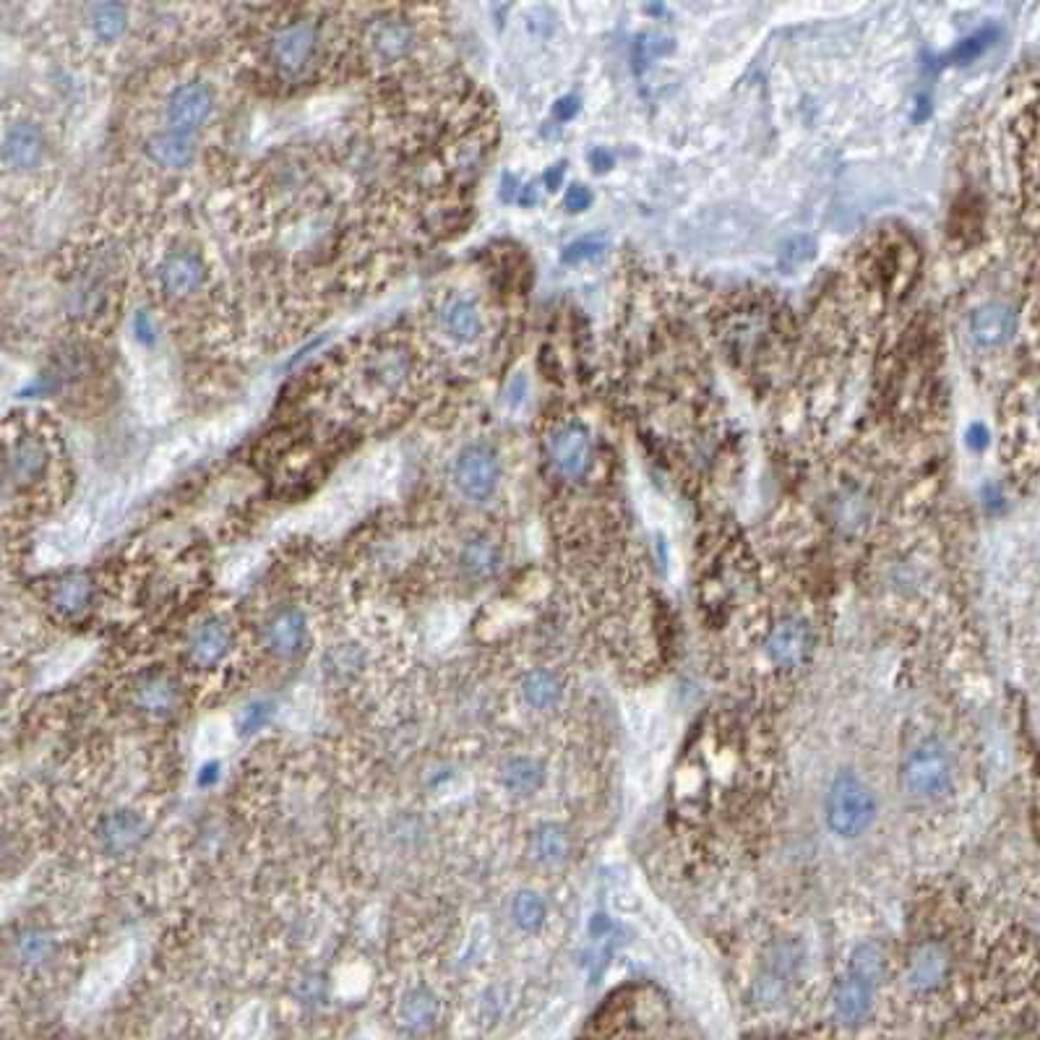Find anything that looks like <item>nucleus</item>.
Instances as JSON below:
<instances>
[{
    "label": "nucleus",
    "mask_w": 1040,
    "mask_h": 1040,
    "mask_svg": "<svg viewBox=\"0 0 1040 1040\" xmlns=\"http://www.w3.org/2000/svg\"><path fill=\"white\" fill-rule=\"evenodd\" d=\"M879 803L863 777L845 769L835 780L829 782L827 798H824V819L832 835L842 840H855L866 835L876 819Z\"/></svg>",
    "instance_id": "obj_1"
},
{
    "label": "nucleus",
    "mask_w": 1040,
    "mask_h": 1040,
    "mask_svg": "<svg viewBox=\"0 0 1040 1040\" xmlns=\"http://www.w3.org/2000/svg\"><path fill=\"white\" fill-rule=\"evenodd\" d=\"M902 785L913 798L934 801L952 785V756L936 738H923L905 754L900 769Z\"/></svg>",
    "instance_id": "obj_2"
},
{
    "label": "nucleus",
    "mask_w": 1040,
    "mask_h": 1040,
    "mask_svg": "<svg viewBox=\"0 0 1040 1040\" xmlns=\"http://www.w3.org/2000/svg\"><path fill=\"white\" fill-rule=\"evenodd\" d=\"M451 480H454V488L472 504L488 501L501 480V462H498L496 449L483 441L464 446L454 459Z\"/></svg>",
    "instance_id": "obj_3"
},
{
    "label": "nucleus",
    "mask_w": 1040,
    "mask_h": 1040,
    "mask_svg": "<svg viewBox=\"0 0 1040 1040\" xmlns=\"http://www.w3.org/2000/svg\"><path fill=\"white\" fill-rule=\"evenodd\" d=\"M548 459L564 480H579L590 470L592 462V436L587 425L569 420L558 425L556 431H550Z\"/></svg>",
    "instance_id": "obj_4"
},
{
    "label": "nucleus",
    "mask_w": 1040,
    "mask_h": 1040,
    "mask_svg": "<svg viewBox=\"0 0 1040 1040\" xmlns=\"http://www.w3.org/2000/svg\"><path fill=\"white\" fill-rule=\"evenodd\" d=\"M214 110V92L204 81H186L170 92L165 102V115L170 123V131L193 133L204 126L206 120L212 118Z\"/></svg>",
    "instance_id": "obj_5"
},
{
    "label": "nucleus",
    "mask_w": 1040,
    "mask_h": 1040,
    "mask_svg": "<svg viewBox=\"0 0 1040 1040\" xmlns=\"http://www.w3.org/2000/svg\"><path fill=\"white\" fill-rule=\"evenodd\" d=\"M50 459H53V454H50V446L45 444L42 436L14 438L6 449V459H3L6 485L8 488H29L45 477Z\"/></svg>",
    "instance_id": "obj_6"
},
{
    "label": "nucleus",
    "mask_w": 1040,
    "mask_h": 1040,
    "mask_svg": "<svg viewBox=\"0 0 1040 1040\" xmlns=\"http://www.w3.org/2000/svg\"><path fill=\"white\" fill-rule=\"evenodd\" d=\"M318 45V32L311 21H292L272 37V63L285 73H298L311 63Z\"/></svg>",
    "instance_id": "obj_7"
},
{
    "label": "nucleus",
    "mask_w": 1040,
    "mask_h": 1040,
    "mask_svg": "<svg viewBox=\"0 0 1040 1040\" xmlns=\"http://www.w3.org/2000/svg\"><path fill=\"white\" fill-rule=\"evenodd\" d=\"M811 644H814V634H811L809 623L801 621V618H785L769 631L764 652L780 668H795L809 657Z\"/></svg>",
    "instance_id": "obj_8"
},
{
    "label": "nucleus",
    "mask_w": 1040,
    "mask_h": 1040,
    "mask_svg": "<svg viewBox=\"0 0 1040 1040\" xmlns=\"http://www.w3.org/2000/svg\"><path fill=\"white\" fill-rule=\"evenodd\" d=\"M305 639H308V616L292 605L274 610L264 626L266 650L277 657L298 655L303 650Z\"/></svg>",
    "instance_id": "obj_9"
},
{
    "label": "nucleus",
    "mask_w": 1040,
    "mask_h": 1040,
    "mask_svg": "<svg viewBox=\"0 0 1040 1040\" xmlns=\"http://www.w3.org/2000/svg\"><path fill=\"white\" fill-rule=\"evenodd\" d=\"M235 636L225 618H206L188 642V663L199 670H209L230 655Z\"/></svg>",
    "instance_id": "obj_10"
},
{
    "label": "nucleus",
    "mask_w": 1040,
    "mask_h": 1040,
    "mask_svg": "<svg viewBox=\"0 0 1040 1040\" xmlns=\"http://www.w3.org/2000/svg\"><path fill=\"white\" fill-rule=\"evenodd\" d=\"M42 154H45V136L29 120L14 123L3 136V162L8 170H19V173L32 170L42 162Z\"/></svg>",
    "instance_id": "obj_11"
},
{
    "label": "nucleus",
    "mask_w": 1040,
    "mask_h": 1040,
    "mask_svg": "<svg viewBox=\"0 0 1040 1040\" xmlns=\"http://www.w3.org/2000/svg\"><path fill=\"white\" fill-rule=\"evenodd\" d=\"M412 45H415V32H412L410 21L399 19V16H381L368 27V47L384 63L405 58Z\"/></svg>",
    "instance_id": "obj_12"
},
{
    "label": "nucleus",
    "mask_w": 1040,
    "mask_h": 1040,
    "mask_svg": "<svg viewBox=\"0 0 1040 1040\" xmlns=\"http://www.w3.org/2000/svg\"><path fill=\"white\" fill-rule=\"evenodd\" d=\"M206 279V264L199 253L193 251H175L170 253L165 261H162V269H159V282H162V290L167 295H175V298H183V295H191L193 290H199Z\"/></svg>",
    "instance_id": "obj_13"
},
{
    "label": "nucleus",
    "mask_w": 1040,
    "mask_h": 1040,
    "mask_svg": "<svg viewBox=\"0 0 1040 1040\" xmlns=\"http://www.w3.org/2000/svg\"><path fill=\"white\" fill-rule=\"evenodd\" d=\"M874 988V981L848 970L835 986V996H832L837 1017L848 1025H858V1022L866 1020L871 1007H874Z\"/></svg>",
    "instance_id": "obj_14"
},
{
    "label": "nucleus",
    "mask_w": 1040,
    "mask_h": 1040,
    "mask_svg": "<svg viewBox=\"0 0 1040 1040\" xmlns=\"http://www.w3.org/2000/svg\"><path fill=\"white\" fill-rule=\"evenodd\" d=\"M146 835L144 816L136 811L120 809L107 814L100 824V842L107 853H128L133 845H139Z\"/></svg>",
    "instance_id": "obj_15"
},
{
    "label": "nucleus",
    "mask_w": 1040,
    "mask_h": 1040,
    "mask_svg": "<svg viewBox=\"0 0 1040 1040\" xmlns=\"http://www.w3.org/2000/svg\"><path fill=\"white\" fill-rule=\"evenodd\" d=\"M501 564H504V553L491 537H470L459 550V566H462L464 577H470L472 582L493 579L501 571Z\"/></svg>",
    "instance_id": "obj_16"
},
{
    "label": "nucleus",
    "mask_w": 1040,
    "mask_h": 1040,
    "mask_svg": "<svg viewBox=\"0 0 1040 1040\" xmlns=\"http://www.w3.org/2000/svg\"><path fill=\"white\" fill-rule=\"evenodd\" d=\"M133 702L146 715H170L180 702L178 683L167 673H149L133 689Z\"/></svg>",
    "instance_id": "obj_17"
},
{
    "label": "nucleus",
    "mask_w": 1040,
    "mask_h": 1040,
    "mask_svg": "<svg viewBox=\"0 0 1040 1040\" xmlns=\"http://www.w3.org/2000/svg\"><path fill=\"white\" fill-rule=\"evenodd\" d=\"M949 970V954L941 944L928 941L923 947H918L910 957L908 965V983L915 991H931V988L939 986L944 978H947Z\"/></svg>",
    "instance_id": "obj_18"
},
{
    "label": "nucleus",
    "mask_w": 1040,
    "mask_h": 1040,
    "mask_svg": "<svg viewBox=\"0 0 1040 1040\" xmlns=\"http://www.w3.org/2000/svg\"><path fill=\"white\" fill-rule=\"evenodd\" d=\"M441 1017V999L428 986H415L399 999V1022L410 1033H425Z\"/></svg>",
    "instance_id": "obj_19"
},
{
    "label": "nucleus",
    "mask_w": 1040,
    "mask_h": 1040,
    "mask_svg": "<svg viewBox=\"0 0 1040 1040\" xmlns=\"http://www.w3.org/2000/svg\"><path fill=\"white\" fill-rule=\"evenodd\" d=\"M146 154L154 165L165 170H186L196 159V141L188 133L165 131L146 141Z\"/></svg>",
    "instance_id": "obj_20"
},
{
    "label": "nucleus",
    "mask_w": 1040,
    "mask_h": 1040,
    "mask_svg": "<svg viewBox=\"0 0 1040 1040\" xmlns=\"http://www.w3.org/2000/svg\"><path fill=\"white\" fill-rule=\"evenodd\" d=\"M1014 332V313L1007 305L988 303L970 316V334L981 347H996L1007 342Z\"/></svg>",
    "instance_id": "obj_21"
},
{
    "label": "nucleus",
    "mask_w": 1040,
    "mask_h": 1040,
    "mask_svg": "<svg viewBox=\"0 0 1040 1040\" xmlns=\"http://www.w3.org/2000/svg\"><path fill=\"white\" fill-rule=\"evenodd\" d=\"M94 600V582L84 571H71L60 577L53 587V605L63 616H81L87 613Z\"/></svg>",
    "instance_id": "obj_22"
},
{
    "label": "nucleus",
    "mask_w": 1040,
    "mask_h": 1040,
    "mask_svg": "<svg viewBox=\"0 0 1040 1040\" xmlns=\"http://www.w3.org/2000/svg\"><path fill=\"white\" fill-rule=\"evenodd\" d=\"M501 785L511 795L527 798L545 785V767L532 756H514L501 767Z\"/></svg>",
    "instance_id": "obj_23"
},
{
    "label": "nucleus",
    "mask_w": 1040,
    "mask_h": 1040,
    "mask_svg": "<svg viewBox=\"0 0 1040 1040\" xmlns=\"http://www.w3.org/2000/svg\"><path fill=\"white\" fill-rule=\"evenodd\" d=\"M519 689H522L524 702L537 712L553 709L564 696V683L548 668H532L530 673H524Z\"/></svg>",
    "instance_id": "obj_24"
},
{
    "label": "nucleus",
    "mask_w": 1040,
    "mask_h": 1040,
    "mask_svg": "<svg viewBox=\"0 0 1040 1040\" xmlns=\"http://www.w3.org/2000/svg\"><path fill=\"white\" fill-rule=\"evenodd\" d=\"M530 848L535 861H540L543 866H558L569 858L571 837L566 827H561L558 822H543L532 832Z\"/></svg>",
    "instance_id": "obj_25"
},
{
    "label": "nucleus",
    "mask_w": 1040,
    "mask_h": 1040,
    "mask_svg": "<svg viewBox=\"0 0 1040 1040\" xmlns=\"http://www.w3.org/2000/svg\"><path fill=\"white\" fill-rule=\"evenodd\" d=\"M444 329L457 342H475L483 332V316L472 300L457 298L444 308Z\"/></svg>",
    "instance_id": "obj_26"
},
{
    "label": "nucleus",
    "mask_w": 1040,
    "mask_h": 1040,
    "mask_svg": "<svg viewBox=\"0 0 1040 1040\" xmlns=\"http://www.w3.org/2000/svg\"><path fill=\"white\" fill-rule=\"evenodd\" d=\"M131 960H133L131 947H120V949H115L113 954H107L105 960H102L100 965L89 973L87 986H84L87 996L97 999V996H105L110 988L118 986L120 978L128 973V968H131Z\"/></svg>",
    "instance_id": "obj_27"
},
{
    "label": "nucleus",
    "mask_w": 1040,
    "mask_h": 1040,
    "mask_svg": "<svg viewBox=\"0 0 1040 1040\" xmlns=\"http://www.w3.org/2000/svg\"><path fill=\"white\" fill-rule=\"evenodd\" d=\"M509 915L519 931L535 934L548 921V902L543 900V895H537L535 889H522L511 897Z\"/></svg>",
    "instance_id": "obj_28"
},
{
    "label": "nucleus",
    "mask_w": 1040,
    "mask_h": 1040,
    "mask_svg": "<svg viewBox=\"0 0 1040 1040\" xmlns=\"http://www.w3.org/2000/svg\"><path fill=\"white\" fill-rule=\"evenodd\" d=\"M89 27L97 40L115 42L128 27V8L123 3H92Z\"/></svg>",
    "instance_id": "obj_29"
},
{
    "label": "nucleus",
    "mask_w": 1040,
    "mask_h": 1040,
    "mask_svg": "<svg viewBox=\"0 0 1040 1040\" xmlns=\"http://www.w3.org/2000/svg\"><path fill=\"white\" fill-rule=\"evenodd\" d=\"M55 952V939L47 934L45 928H24L19 936H16V957H19L24 965H45Z\"/></svg>",
    "instance_id": "obj_30"
},
{
    "label": "nucleus",
    "mask_w": 1040,
    "mask_h": 1040,
    "mask_svg": "<svg viewBox=\"0 0 1040 1040\" xmlns=\"http://www.w3.org/2000/svg\"><path fill=\"white\" fill-rule=\"evenodd\" d=\"M274 712H277L274 699H251L238 712V723H235L238 725V733L240 736H256L259 730H264L266 725L272 723Z\"/></svg>",
    "instance_id": "obj_31"
},
{
    "label": "nucleus",
    "mask_w": 1040,
    "mask_h": 1040,
    "mask_svg": "<svg viewBox=\"0 0 1040 1040\" xmlns=\"http://www.w3.org/2000/svg\"><path fill=\"white\" fill-rule=\"evenodd\" d=\"M996 37H999V32L996 29H981V32H975L970 34V37H965L962 42H957V45L952 47V53H949V63H954V66H965V63H973V60L981 58L983 53H986L988 47L994 45Z\"/></svg>",
    "instance_id": "obj_32"
},
{
    "label": "nucleus",
    "mask_w": 1040,
    "mask_h": 1040,
    "mask_svg": "<svg viewBox=\"0 0 1040 1040\" xmlns=\"http://www.w3.org/2000/svg\"><path fill=\"white\" fill-rule=\"evenodd\" d=\"M853 973L863 975L868 981L879 983L884 975V952L879 944L874 941H866L861 947H855L853 957H850V968Z\"/></svg>",
    "instance_id": "obj_33"
},
{
    "label": "nucleus",
    "mask_w": 1040,
    "mask_h": 1040,
    "mask_svg": "<svg viewBox=\"0 0 1040 1040\" xmlns=\"http://www.w3.org/2000/svg\"><path fill=\"white\" fill-rule=\"evenodd\" d=\"M605 246H608L605 238H600V235H587V238H579L574 240V243H569V246L564 248V253H561V261L571 266L584 264V261L597 259V256L605 251Z\"/></svg>",
    "instance_id": "obj_34"
},
{
    "label": "nucleus",
    "mask_w": 1040,
    "mask_h": 1040,
    "mask_svg": "<svg viewBox=\"0 0 1040 1040\" xmlns=\"http://www.w3.org/2000/svg\"><path fill=\"white\" fill-rule=\"evenodd\" d=\"M326 663H329V673L334 670L337 676H352L355 670L363 668V652L352 644H339L326 655Z\"/></svg>",
    "instance_id": "obj_35"
},
{
    "label": "nucleus",
    "mask_w": 1040,
    "mask_h": 1040,
    "mask_svg": "<svg viewBox=\"0 0 1040 1040\" xmlns=\"http://www.w3.org/2000/svg\"><path fill=\"white\" fill-rule=\"evenodd\" d=\"M227 741V725L222 720H206L196 733V749L201 754H214L225 746Z\"/></svg>",
    "instance_id": "obj_36"
},
{
    "label": "nucleus",
    "mask_w": 1040,
    "mask_h": 1040,
    "mask_svg": "<svg viewBox=\"0 0 1040 1040\" xmlns=\"http://www.w3.org/2000/svg\"><path fill=\"white\" fill-rule=\"evenodd\" d=\"M592 204V191L587 186H571L564 196V206L569 212L579 214L584 209H590Z\"/></svg>",
    "instance_id": "obj_37"
},
{
    "label": "nucleus",
    "mask_w": 1040,
    "mask_h": 1040,
    "mask_svg": "<svg viewBox=\"0 0 1040 1040\" xmlns=\"http://www.w3.org/2000/svg\"><path fill=\"white\" fill-rule=\"evenodd\" d=\"M133 329H136V337L141 339V345L152 347L154 342H157V332H154L152 316H149L146 311L136 313V318H133Z\"/></svg>",
    "instance_id": "obj_38"
},
{
    "label": "nucleus",
    "mask_w": 1040,
    "mask_h": 1040,
    "mask_svg": "<svg viewBox=\"0 0 1040 1040\" xmlns=\"http://www.w3.org/2000/svg\"><path fill=\"white\" fill-rule=\"evenodd\" d=\"M579 110H582V102H579V97L569 94V97H561V100L553 105V118L561 120V123H569V120L577 118Z\"/></svg>",
    "instance_id": "obj_39"
},
{
    "label": "nucleus",
    "mask_w": 1040,
    "mask_h": 1040,
    "mask_svg": "<svg viewBox=\"0 0 1040 1040\" xmlns=\"http://www.w3.org/2000/svg\"><path fill=\"white\" fill-rule=\"evenodd\" d=\"M965 444H968L973 451H983L988 446V431L983 428L981 423L970 425L968 433H965Z\"/></svg>",
    "instance_id": "obj_40"
},
{
    "label": "nucleus",
    "mask_w": 1040,
    "mask_h": 1040,
    "mask_svg": "<svg viewBox=\"0 0 1040 1040\" xmlns=\"http://www.w3.org/2000/svg\"><path fill=\"white\" fill-rule=\"evenodd\" d=\"M590 165L595 173H608L610 167H613V154L608 149H592Z\"/></svg>",
    "instance_id": "obj_41"
},
{
    "label": "nucleus",
    "mask_w": 1040,
    "mask_h": 1040,
    "mask_svg": "<svg viewBox=\"0 0 1040 1040\" xmlns=\"http://www.w3.org/2000/svg\"><path fill=\"white\" fill-rule=\"evenodd\" d=\"M564 173H566L564 162H561V165H556V167H550L548 173H545V186H548L550 191H556V188L561 186V180H564Z\"/></svg>",
    "instance_id": "obj_42"
},
{
    "label": "nucleus",
    "mask_w": 1040,
    "mask_h": 1040,
    "mask_svg": "<svg viewBox=\"0 0 1040 1040\" xmlns=\"http://www.w3.org/2000/svg\"><path fill=\"white\" fill-rule=\"evenodd\" d=\"M517 201H519V206H535L537 204V186H535V183H527V186H522V191H519Z\"/></svg>",
    "instance_id": "obj_43"
},
{
    "label": "nucleus",
    "mask_w": 1040,
    "mask_h": 1040,
    "mask_svg": "<svg viewBox=\"0 0 1040 1040\" xmlns=\"http://www.w3.org/2000/svg\"><path fill=\"white\" fill-rule=\"evenodd\" d=\"M519 191H522V188L517 186V180H514V175H504V188H501V199L511 201V199H514V193H517V196H519Z\"/></svg>",
    "instance_id": "obj_44"
}]
</instances>
